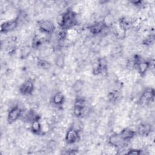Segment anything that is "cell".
<instances>
[{
	"label": "cell",
	"instance_id": "7",
	"mask_svg": "<svg viewBox=\"0 0 155 155\" xmlns=\"http://www.w3.org/2000/svg\"><path fill=\"white\" fill-rule=\"evenodd\" d=\"M124 140L121 138L119 134H114L109 138V143L113 147H119L123 145Z\"/></svg>",
	"mask_w": 155,
	"mask_h": 155
},
{
	"label": "cell",
	"instance_id": "12",
	"mask_svg": "<svg viewBox=\"0 0 155 155\" xmlns=\"http://www.w3.org/2000/svg\"><path fill=\"white\" fill-rule=\"evenodd\" d=\"M137 67L139 73L140 74H145L147 72V70L150 68V64L147 62H139V64L137 65Z\"/></svg>",
	"mask_w": 155,
	"mask_h": 155
},
{
	"label": "cell",
	"instance_id": "3",
	"mask_svg": "<svg viewBox=\"0 0 155 155\" xmlns=\"http://www.w3.org/2000/svg\"><path fill=\"white\" fill-rule=\"evenodd\" d=\"M18 24V22L17 20H10L6 21L1 25V31L4 32V33L12 31L16 28Z\"/></svg>",
	"mask_w": 155,
	"mask_h": 155
},
{
	"label": "cell",
	"instance_id": "13",
	"mask_svg": "<svg viewBox=\"0 0 155 155\" xmlns=\"http://www.w3.org/2000/svg\"><path fill=\"white\" fill-rule=\"evenodd\" d=\"M31 53V48L29 45H25L24 46L22 49L21 50V57L22 58H25L28 57Z\"/></svg>",
	"mask_w": 155,
	"mask_h": 155
},
{
	"label": "cell",
	"instance_id": "6",
	"mask_svg": "<svg viewBox=\"0 0 155 155\" xmlns=\"http://www.w3.org/2000/svg\"><path fill=\"white\" fill-rule=\"evenodd\" d=\"M79 135L77 130L74 128L70 129L65 136V139L68 143H74L78 139Z\"/></svg>",
	"mask_w": 155,
	"mask_h": 155
},
{
	"label": "cell",
	"instance_id": "4",
	"mask_svg": "<svg viewBox=\"0 0 155 155\" xmlns=\"http://www.w3.org/2000/svg\"><path fill=\"white\" fill-rule=\"evenodd\" d=\"M154 97V93L153 90H147L145 91L140 98V103L142 105H147L149 104L153 100Z\"/></svg>",
	"mask_w": 155,
	"mask_h": 155
},
{
	"label": "cell",
	"instance_id": "9",
	"mask_svg": "<svg viewBox=\"0 0 155 155\" xmlns=\"http://www.w3.org/2000/svg\"><path fill=\"white\" fill-rule=\"evenodd\" d=\"M105 27V25L103 22H96L94 23L90 27V31L94 34H97L101 33L103 28Z\"/></svg>",
	"mask_w": 155,
	"mask_h": 155
},
{
	"label": "cell",
	"instance_id": "2",
	"mask_svg": "<svg viewBox=\"0 0 155 155\" xmlns=\"http://www.w3.org/2000/svg\"><path fill=\"white\" fill-rule=\"evenodd\" d=\"M39 28L42 32L50 33L54 30L53 23L50 20H42L39 22Z\"/></svg>",
	"mask_w": 155,
	"mask_h": 155
},
{
	"label": "cell",
	"instance_id": "16",
	"mask_svg": "<svg viewBox=\"0 0 155 155\" xmlns=\"http://www.w3.org/2000/svg\"><path fill=\"white\" fill-rule=\"evenodd\" d=\"M140 153V151H139V150H130V151L128 153H127V154H139Z\"/></svg>",
	"mask_w": 155,
	"mask_h": 155
},
{
	"label": "cell",
	"instance_id": "5",
	"mask_svg": "<svg viewBox=\"0 0 155 155\" xmlns=\"http://www.w3.org/2000/svg\"><path fill=\"white\" fill-rule=\"evenodd\" d=\"M34 89L33 83L30 80H27L20 87V91L22 94L27 95L32 93Z\"/></svg>",
	"mask_w": 155,
	"mask_h": 155
},
{
	"label": "cell",
	"instance_id": "1",
	"mask_svg": "<svg viewBox=\"0 0 155 155\" xmlns=\"http://www.w3.org/2000/svg\"><path fill=\"white\" fill-rule=\"evenodd\" d=\"M21 113L22 110L20 108L18 107H14L8 112L7 116V120L10 123L15 122L21 116Z\"/></svg>",
	"mask_w": 155,
	"mask_h": 155
},
{
	"label": "cell",
	"instance_id": "8",
	"mask_svg": "<svg viewBox=\"0 0 155 155\" xmlns=\"http://www.w3.org/2000/svg\"><path fill=\"white\" fill-rule=\"evenodd\" d=\"M134 131L129 128H125L120 131L119 133L120 136L124 140H130L134 136Z\"/></svg>",
	"mask_w": 155,
	"mask_h": 155
},
{
	"label": "cell",
	"instance_id": "14",
	"mask_svg": "<svg viewBox=\"0 0 155 155\" xmlns=\"http://www.w3.org/2000/svg\"><path fill=\"white\" fill-rule=\"evenodd\" d=\"M54 62L58 68H62L64 67V63H65L64 56L61 54L57 56L54 59Z\"/></svg>",
	"mask_w": 155,
	"mask_h": 155
},
{
	"label": "cell",
	"instance_id": "15",
	"mask_svg": "<svg viewBox=\"0 0 155 155\" xmlns=\"http://www.w3.org/2000/svg\"><path fill=\"white\" fill-rule=\"evenodd\" d=\"M84 87L83 82L81 81H77L73 84V90L75 92H79Z\"/></svg>",
	"mask_w": 155,
	"mask_h": 155
},
{
	"label": "cell",
	"instance_id": "10",
	"mask_svg": "<svg viewBox=\"0 0 155 155\" xmlns=\"http://www.w3.org/2000/svg\"><path fill=\"white\" fill-rule=\"evenodd\" d=\"M52 100L54 104L57 105H61L64 101V94L61 92H57L53 95Z\"/></svg>",
	"mask_w": 155,
	"mask_h": 155
},
{
	"label": "cell",
	"instance_id": "11",
	"mask_svg": "<svg viewBox=\"0 0 155 155\" xmlns=\"http://www.w3.org/2000/svg\"><path fill=\"white\" fill-rule=\"evenodd\" d=\"M31 130L33 133L36 134H39L42 131L41 124L37 119L32 121L31 125Z\"/></svg>",
	"mask_w": 155,
	"mask_h": 155
}]
</instances>
